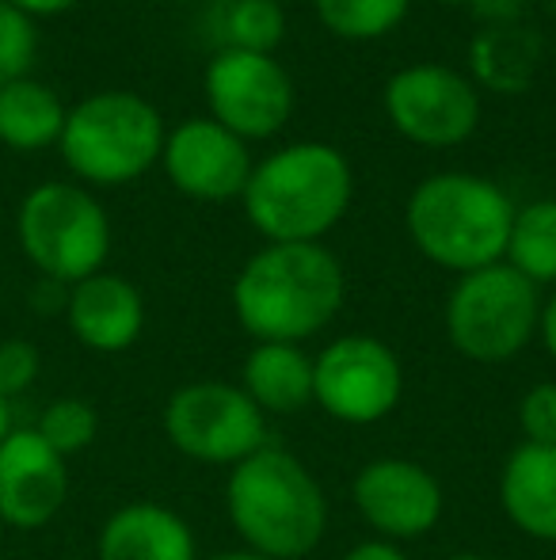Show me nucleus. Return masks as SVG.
Instances as JSON below:
<instances>
[{
	"instance_id": "f257e3e1",
	"label": "nucleus",
	"mask_w": 556,
	"mask_h": 560,
	"mask_svg": "<svg viewBox=\"0 0 556 560\" xmlns=\"http://www.w3.org/2000/svg\"><path fill=\"white\" fill-rule=\"evenodd\" d=\"M347 275L324 244H268L233 282V313L256 343H297L343 310Z\"/></svg>"
},
{
	"instance_id": "f03ea898",
	"label": "nucleus",
	"mask_w": 556,
	"mask_h": 560,
	"mask_svg": "<svg viewBox=\"0 0 556 560\" xmlns=\"http://www.w3.org/2000/svg\"><path fill=\"white\" fill-rule=\"evenodd\" d=\"M225 515L252 553L305 560L328 534V495L301 457L263 446L229 469Z\"/></svg>"
},
{
	"instance_id": "7ed1b4c3",
	"label": "nucleus",
	"mask_w": 556,
	"mask_h": 560,
	"mask_svg": "<svg viewBox=\"0 0 556 560\" xmlns=\"http://www.w3.org/2000/svg\"><path fill=\"white\" fill-rule=\"evenodd\" d=\"M351 164L320 141L286 145L256 164L245 187V214L271 244H320L351 207Z\"/></svg>"
},
{
	"instance_id": "20e7f679",
	"label": "nucleus",
	"mask_w": 556,
	"mask_h": 560,
	"mask_svg": "<svg viewBox=\"0 0 556 560\" xmlns=\"http://www.w3.org/2000/svg\"><path fill=\"white\" fill-rule=\"evenodd\" d=\"M404 222L430 264L469 275L504 264L514 202L481 176L442 172V176L423 179L412 191Z\"/></svg>"
},
{
	"instance_id": "39448f33",
	"label": "nucleus",
	"mask_w": 556,
	"mask_h": 560,
	"mask_svg": "<svg viewBox=\"0 0 556 560\" xmlns=\"http://www.w3.org/2000/svg\"><path fill=\"white\" fill-rule=\"evenodd\" d=\"M61 153L92 184H130L164 153V126L153 104L134 92H99L66 115Z\"/></svg>"
},
{
	"instance_id": "423d86ee",
	"label": "nucleus",
	"mask_w": 556,
	"mask_h": 560,
	"mask_svg": "<svg viewBox=\"0 0 556 560\" xmlns=\"http://www.w3.org/2000/svg\"><path fill=\"white\" fill-rule=\"evenodd\" d=\"M542 320V294L511 264H492L458 279L446 302V336L469 362H511L527 351Z\"/></svg>"
},
{
	"instance_id": "0eeeda50",
	"label": "nucleus",
	"mask_w": 556,
	"mask_h": 560,
	"mask_svg": "<svg viewBox=\"0 0 556 560\" xmlns=\"http://www.w3.org/2000/svg\"><path fill=\"white\" fill-rule=\"evenodd\" d=\"M20 244L50 282H84L111 252V225L88 191L43 184L20 207Z\"/></svg>"
},
{
	"instance_id": "6e6552de",
	"label": "nucleus",
	"mask_w": 556,
	"mask_h": 560,
	"mask_svg": "<svg viewBox=\"0 0 556 560\" xmlns=\"http://www.w3.org/2000/svg\"><path fill=\"white\" fill-rule=\"evenodd\" d=\"M164 435L184 457L202 465H237L268 446V416L240 385L191 382L164 405Z\"/></svg>"
},
{
	"instance_id": "1a4fd4ad",
	"label": "nucleus",
	"mask_w": 556,
	"mask_h": 560,
	"mask_svg": "<svg viewBox=\"0 0 556 560\" xmlns=\"http://www.w3.org/2000/svg\"><path fill=\"white\" fill-rule=\"evenodd\" d=\"M404 370L378 336H340L312 359V405L347 428H370L397 412Z\"/></svg>"
},
{
	"instance_id": "9d476101",
	"label": "nucleus",
	"mask_w": 556,
	"mask_h": 560,
	"mask_svg": "<svg viewBox=\"0 0 556 560\" xmlns=\"http://www.w3.org/2000/svg\"><path fill=\"white\" fill-rule=\"evenodd\" d=\"M358 518L381 541H419L438 526L446 495L438 477L412 457H374L351 480Z\"/></svg>"
},
{
	"instance_id": "9b49d317",
	"label": "nucleus",
	"mask_w": 556,
	"mask_h": 560,
	"mask_svg": "<svg viewBox=\"0 0 556 560\" xmlns=\"http://www.w3.org/2000/svg\"><path fill=\"white\" fill-rule=\"evenodd\" d=\"M206 100L214 122L245 138H271L294 112V84L271 54L225 46L206 69Z\"/></svg>"
},
{
	"instance_id": "f8f14e48",
	"label": "nucleus",
	"mask_w": 556,
	"mask_h": 560,
	"mask_svg": "<svg viewBox=\"0 0 556 560\" xmlns=\"http://www.w3.org/2000/svg\"><path fill=\"white\" fill-rule=\"evenodd\" d=\"M386 112L409 141L446 149L465 141L481 122L476 89L446 66H409L389 77Z\"/></svg>"
},
{
	"instance_id": "ddd939ff",
	"label": "nucleus",
	"mask_w": 556,
	"mask_h": 560,
	"mask_svg": "<svg viewBox=\"0 0 556 560\" xmlns=\"http://www.w3.org/2000/svg\"><path fill=\"white\" fill-rule=\"evenodd\" d=\"M164 172L191 199L222 202L245 195L252 176L248 145L214 118H191L164 141Z\"/></svg>"
},
{
	"instance_id": "4468645a",
	"label": "nucleus",
	"mask_w": 556,
	"mask_h": 560,
	"mask_svg": "<svg viewBox=\"0 0 556 560\" xmlns=\"http://www.w3.org/2000/svg\"><path fill=\"white\" fill-rule=\"evenodd\" d=\"M69 495L66 457L43 443L35 428H12L0 443V523L38 530Z\"/></svg>"
},
{
	"instance_id": "2eb2a0df",
	"label": "nucleus",
	"mask_w": 556,
	"mask_h": 560,
	"mask_svg": "<svg viewBox=\"0 0 556 560\" xmlns=\"http://www.w3.org/2000/svg\"><path fill=\"white\" fill-rule=\"evenodd\" d=\"M69 328L88 351L99 354H119L138 343L141 328H145V302H141L138 287L127 282L122 275H88L76 282L73 294L66 302Z\"/></svg>"
},
{
	"instance_id": "dca6fc26",
	"label": "nucleus",
	"mask_w": 556,
	"mask_h": 560,
	"mask_svg": "<svg viewBox=\"0 0 556 560\" xmlns=\"http://www.w3.org/2000/svg\"><path fill=\"white\" fill-rule=\"evenodd\" d=\"M99 560H199L184 515L161 503H127L99 530Z\"/></svg>"
},
{
	"instance_id": "f3484780",
	"label": "nucleus",
	"mask_w": 556,
	"mask_h": 560,
	"mask_svg": "<svg viewBox=\"0 0 556 560\" xmlns=\"http://www.w3.org/2000/svg\"><path fill=\"white\" fill-rule=\"evenodd\" d=\"M499 508L519 534L556 541V446H514L499 472Z\"/></svg>"
},
{
	"instance_id": "a211bd4d",
	"label": "nucleus",
	"mask_w": 556,
	"mask_h": 560,
	"mask_svg": "<svg viewBox=\"0 0 556 560\" xmlns=\"http://www.w3.org/2000/svg\"><path fill=\"white\" fill-rule=\"evenodd\" d=\"M240 389L263 416H297L312 405V359L297 343H256L240 366Z\"/></svg>"
},
{
	"instance_id": "6ab92c4d",
	"label": "nucleus",
	"mask_w": 556,
	"mask_h": 560,
	"mask_svg": "<svg viewBox=\"0 0 556 560\" xmlns=\"http://www.w3.org/2000/svg\"><path fill=\"white\" fill-rule=\"evenodd\" d=\"M66 107L46 84L12 81L0 89V141L12 149H43L66 130Z\"/></svg>"
},
{
	"instance_id": "aec40b11",
	"label": "nucleus",
	"mask_w": 556,
	"mask_h": 560,
	"mask_svg": "<svg viewBox=\"0 0 556 560\" xmlns=\"http://www.w3.org/2000/svg\"><path fill=\"white\" fill-rule=\"evenodd\" d=\"M504 264H511L534 287L556 282V199H537L514 210Z\"/></svg>"
},
{
	"instance_id": "412c9836",
	"label": "nucleus",
	"mask_w": 556,
	"mask_h": 560,
	"mask_svg": "<svg viewBox=\"0 0 556 560\" xmlns=\"http://www.w3.org/2000/svg\"><path fill=\"white\" fill-rule=\"evenodd\" d=\"M317 15L340 38H381L404 20L409 0H312Z\"/></svg>"
},
{
	"instance_id": "4be33fe9",
	"label": "nucleus",
	"mask_w": 556,
	"mask_h": 560,
	"mask_svg": "<svg viewBox=\"0 0 556 560\" xmlns=\"http://www.w3.org/2000/svg\"><path fill=\"white\" fill-rule=\"evenodd\" d=\"M35 431L43 435L46 446H54L61 457L69 454H81L96 443V431H99V416L88 400L81 397H58L43 408L38 416Z\"/></svg>"
},
{
	"instance_id": "5701e85b",
	"label": "nucleus",
	"mask_w": 556,
	"mask_h": 560,
	"mask_svg": "<svg viewBox=\"0 0 556 560\" xmlns=\"http://www.w3.org/2000/svg\"><path fill=\"white\" fill-rule=\"evenodd\" d=\"M229 23V38L237 50H252V54H271L282 43V8L275 0H237L225 15Z\"/></svg>"
},
{
	"instance_id": "b1692460",
	"label": "nucleus",
	"mask_w": 556,
	"mask_h": 560,
	"mask_svg": "<svg viewBox=\"0 0 556 560\" xmlns=\"http://www.w3.org/2000/svg\"><path fill=\"white\" fill-rule=\"evenodd\" d=\"M31 61H35V27L20 8L0 0V89L23 81Z\"/></svg>"
},
{
	"instance_id": "393cba45",
	"label": "nucleus",
	"mask_w": 556,
	"mask_h": 560,
	"mask_svg": "<svg viewBox=\"0 0 556 560\" xmlns=\"http://www.w3.org/2000/svg\"><path fill=\"white\" fill-rule=\"evenodd\" d=\"M519 431L530 446H556V382H537L522 393Z\"/></svg>"
},
{
	"instance_id": "a878e982",
	"label": "nucleus",
	"mask_w": 556,
	"mask_h": 560,
	"mask_svg": "<svg viewBox=\"0 0 556 560\" xmlns=\"http://www.w3.org/2000/svg\"><path fill=\"white\" fill-rule=\"evenodd\" d=\"M38 366H43V359H38L35 343H27V339L0 343V397L12 400L15 393L31 389L38 377Z\"/></svg>"
},
{
	"instance_id": "bb28decb",
	"label": "nucleus",
	"mask_w": 556,
	"mask_h": 560,
	"mask_svg": "<svg viewBox=\"0 0 556 560\" xmlns=\"http://www.w3.org/2000/svg\"><path fill=\"white\" fill-rule=\"evenodd\" d=\"M343 560H409V557H404V549L393 546V541L370 538V541H358V546L351 549Z\"/></svg>"
},
{
	"instance_id": "cd10ccee",
	"label": "nucleus",
	"mask_w": 556,
	"mask_h": 560,
	"mask_svg": "<svg viewBox=\"0 0 556 560\" xmlns=\"http://www.w3.org/2000/svg\"><path fill=\"white\" fill-rule=\"evenodd\" d=\"M537 336H542L545 351H549V359L556 362V294L542 302V320H537Z\"/></svg>"
},
{
	"instance_id": "c85d7f7f",
	"label": "nucleus",
	"mask_w": 556,
	"mask_h": 560,
	"mask_svg": "<svg viewBox=\"0 0 556 560\" xmlns=\"http://www.w3.org/2000/svg\"><path fill=\"white\" fill-rule=\"evenodd\" d=\"M12 8H20L23 15H54V12H66L73 8L76 0H8Z\"/></svg>"
},
{
	"instance_id": "c756f323",
	"label": "nucleus",
	"mask_w": 556,
	"mask_h": 560,
	"mask_svg": "<svg viewBox=\"0 0 556 560\" xmlns=\"http://www.w3.org/2000/svg\"><path fill=\"white\" fill-rule=\"evenodd\" d=\"M8 435H12V405L0 397V443H4Z\"/></svg>"
},
{
	"instance_id": "7c9ffc66",
	"label": "nucleus",
	"mask_w": 556,
	"mask_h": 560,
	"mask_svg": "<svg viewBox=\"0 0 556 560\" xmlns=\"http://www.w3.org/2000/svg\"><path fill=\"white\" fill-rule=\"evenodd\" d=\"M206 560H268V557L252 553V549H233V553H217V557H206Z\"/></svg>"
},
{
	"instance_id": "2f4dec72",
	"label": "nucleus",
	"mask_w": 556,
	"mask_h": 560,
	"mask_svg": "<svg viewBox=\"0 0 556 560\" xmlns=\"http://www.w3.org/2000/svg\"><path fill=\"white\" fill-rule=\"evenodd\" d=\"M446 560H496V557H484V553H453V557H446Z\"/></svg>"
},
{
	"instance_id": "473e14b6",
	"label": "nucleus",
	"mask_w": 556,
	"mask_h": 560,
	"mask_svg": "<svg viewBox=\"0 0 556 560\" xmlns=\"http://www.w3.org/2000/svg\"><path fill=\"white\" fill-rule=\"evenodd\" d=\"M442 4H465V0H442Z\"/></svg>"
},
{
	"instance_id": "72a5a7b5",
	"label": "nucleus",
	"mask_w": 556,
	"mask_h": 560,
	"mask_svg": "<svg viewBox=\"0 0 556 560\" xmlns=\"http://www.w3.org/2000/svg\"><path fill=\"white\" fill-rule=\"evenodd\" d=\"M0 526H4V523H0Z\"/></svg>"
}]
</instances>
